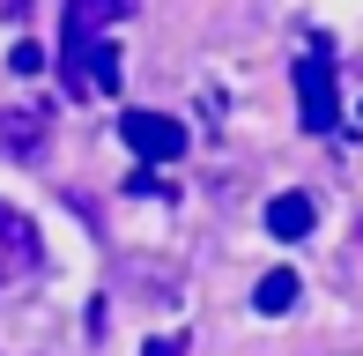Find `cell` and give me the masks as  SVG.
Returning <instances> with one entry per match:
<instances>
[{"mask_svg": "<svg viewBox=\"0 0 363 356\" xmlns=\"http://www.w3.org/2000/svg\"><path fill=\"white\" fill-rule=\"evenodd\" d=\"M296 297H304V282H296L289 267H274V274H259V289H252V312H259V319H282Z\"/></svg>", "mask_w": 363, "mask_h": 356, "instance_id": "7", "label": "cell"}, {"mask_svg": "<svg viewBox=\"0 0 363 356\" xmlns=\"http://www.w3.org/2000/svg\"><path fill=\"white\" fill-rule=\"evenodd\" d=\"M119 134H126V149H134L141 164H171V156H186V126L163 119V111H126Z\"/></svg>", "mask_w": 363, "mask_h": 356, "instance_id": "3", "label": "cell"}, {"mask_svg": "<svg viewBox=\"0 0 363 356\" xmlns=\"http://www.w3.org/2000/svg\"><path fill=\"white\" fill-rule=\"evenodd\" d=\"M126 15H134V0H67V15H60V82H67V96H89L82 89V52L104 45V30L126 23Z\"/></svg>", "mask_w": 363, "mask_h": 356, "instance_id": "1", "label": "cell"}, {"mask_svg": "<svg viewBox=\"0 0 363 356\" xmlns=\"http://www.w3.org/2000/svg\"><path fill=\"white\" fill-rule=\"evenodd\" d=\"M296 111H304V134H334L341 126V82H334V60L319 45L296 60Z\"/></svg>", "mask_w": 363, "mask_h": 356, "instance_id": "2", "label": "cell"}, {"mask_svg": "<svg viewBox=\"0 0 363 356\" xmlns=\"http://www.w3.org/2000/svg\"><path fill=\"white\" fill-rule=\"evenodd\" d=\"M38 223H30L23 216V208H8V201H0V282H23V274L30 267H38Z\"/></svg>", "mask_w": 363, "mask_h": 356, "instance_id": "4", "label": "cell"}, {"mask_svg": "<svg viewBox=\"0 0 363 356\" xmlns=\"http://www.w3.org/2000/svg\"><path fill=\"white\" fill-rule=\"evenodd\" d=\"M148 356H186V334H156V342H148Z\"/></svg>", "mask_w": 363, "mask_h": 356, "instance_id": "9", "label": "cell"}, {"mask_svg": "<svg viewBox=\"0 0 363 356\" xmlns=\"http://www.w3.org/2000/svg\"><path fill=\"white\" fill-rule=\"evenodd\" d=\"M311 216H319V208H311V193H274V201H267V238L296 245V238L311 230Z\"/></svg>", "mask_w": 363, "mask_h": 356, "instance_id": "6", "label": "cell"}, {"mask_svg": "<svg viewBox=\"0 0 363 356\" xmlns=\"http://www.w3.org/2000/svg\"><path fill=\"white\" fill-rule=\"evenodd\" d=\"M45 149V111H0V156H15V164H30V156Z\"/></svg>", "mask_w": 363, "mask_h": 356, "instance_id": "5", "label": "cell"}, {"mask_svg": "<svg viewBox=\"0 0 363 356\" xmlns=\"http://www.w3.org/2000/svg\"><path fill=\"white\" fill-rule=\"evenodd\" d=\"M8 67H15V74H38V67H45V52H38V45H15Z\"/></svg>", "mask_w": 363, "mask_h": 356, "instance_id": "8", "label": "cell"}]
</instances>
